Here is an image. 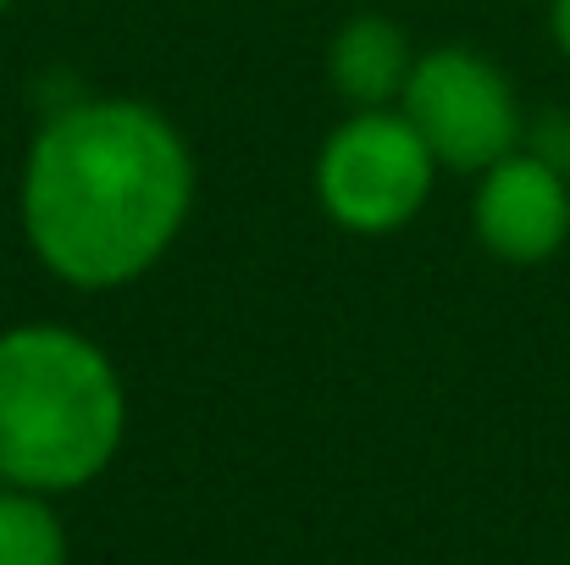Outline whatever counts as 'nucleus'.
Returning a JSON list of instances; mask_svg holds the SVG:
<instances>
[{
  "instance_id": "1",
  "label": "nucleus",
  "mask_w": 570,
  "mask_h": 565,
  "mask_svg": "<svg viewBox=\"0 0 570 565\" xmlns=\"http://www.w3.org/2000/svg\"><path fill=\"white\" fill-rule=\"evenodd\" d=\"M194 205L184 134L139 100H78L56 111L22 167V233L72 289L145 277Z\"/></svg>"
},
{
  "instance_id": "2",
  "label": "nucleus",
  "mask_w": 570,
  "mask_h": 565,
  "mask_svg": "<svg viewBox=\"0 0 570 565\" xmlns=\"http://www.w3.org/2000/svg\"><path fill=\"white\" fill-rule=\"evenodd\" d=\"M128 427L122 377L72 328L28 322L0 333V477L33 494L95 483Z\"/></svg>"
},
{
  "instance_id": "3",
  "label": "nucleus",
  "mask_w": 570,
  "mask_h": 565,
  "mask_svg": "<svg viewBox=\"0 0 570 565\" xmlns=\"http://www.w3.org/2000/svg\"><path fill=\"white\" fill-rule=\"evenodd\" d=\"M438 178V156L415 134L404 111H355L338 123L316 156V199L350 233H393L404 227Z\"/></svg>"
},
{
  "instance_id": "4",
  "label": "nucleus",
  "mask_w": 570,
  "mask_h": 565,
  "mask_svg": "<svg viewBox=\"0 0 570 565\" xmlns=\"http://www.w3.org/2000/svg\"><path fill=\"white\" fill-rule=\"evenodd\" d=\"M399 100L426 150L438 156V167L454 173H488L521 139V106L510 78L465 45H438L415 56Z\"/></svg>"
},
{
  "instance_id": "5",
  "label": "nucleus",
  "mask_w": 570,
  "mask_h": 565,
  "mask_svg": "<svg viewBox=\"0 0 570 565\" xmlns=\"http://www.w3.org/2000/svg\"><path fill=\"white\" fill-rule=\"evenodd\" d=\"M482 250H493L510 266H538L560 255L570 238V184L543 150H510L499 156L471 205Z\"/></svg>"
},
{
  "instance_id": "6",
  "label": "nucleus",
  "mask_w": 570,
  "mask_h": 565,
  "mask_svg": "<svg viewBox=\"0 0 570 565\" xmlns=\"http://www.w3.org/2000/svg\"><path fill=\"white\" fill-rule=\"evenodd\" d=\"M327 67H333L338 95H344L355 111H377V106L404 95L415 56H410V39H404V28H399L393 17L361 11V17H350V22L333 33Z\"/></svg>"
},
{
  "instance_id": "7",
  "label": "nucleus",
  "mask_w": 570,
  "mask_h": 565,
  "mask_svg": "<svg viewBox=\"0 0 570 565\" xmlns=\"http://www.w3.org/2000/svg\"><path fill=\"white\" fill-rule=\"evenodd\" d=\"M0 565H67V533L45 494L6 488L0 494Z\"/></svg>"
},
{
  "instance_id": "8",
  "label": "nucleus",
  "mask_w": 570,
  "mask_h": 565,
  "mask_svg": "<svg viewBox=\"0 0 570 565\" xmlns=\"http://www.w3.org/2000/svg\"><path fill=\"white\" fill-rule=\"evenodd\" d=\"M549 22H554V39H560V50L570 56V0H554V11H549Z\"/></svg>"
},
{
  "instance_id": "9",
  "label": "nucleus",
  "mask_w": 570,
  "mask_h": 565,
  "mask_svg": "<svg viewBox=\"0 0 570 565\" xmlns=\"http://www.w3.org/2000/svg\"><path fill=\"white\" fill-rule=\"evenodd\" d=\"M6 6H11V0H0V11H6Z\"/></svg>"
}]
</instances>
